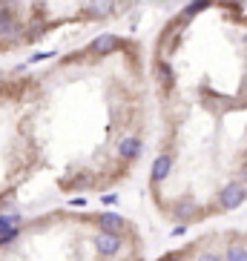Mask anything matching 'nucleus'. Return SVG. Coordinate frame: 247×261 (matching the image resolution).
Segmentation results:
<instances>
[{"instance_id": "nucleus-1", "label": "nucleus", "mask_w": 247, "mask_h": 261, "mask_svg": "<svg viewBox=\"0 0 247 261\" xmlns=\"http://www.w3.org/2000/svg\"><path fill=\"white\" fill-rule=\"evenodd\" d=\"M158 261H247V236L201 238L187 250H172Z\"/></svg>"}, {"instance_id": "nucleus-6", "label": "nucleus", "mask_w": 247, "mask_h": 261, "mask_svg": "<svg viewBox=\"0 0 247 261\" xmlns=\"http://www.w3.org/2000/svg\"><path fill=\"white\" fill-rule=\"evenodd\" d=\"M89 12H92L95 17H107L109 12H112V0H92V3H89Z\"/></svg>"}, {"instance_id": "nucleus-5", "label": "nucleus", "mask_w": 247, "mask_h": 261, "mask_svg": "<svg viewBox=\"0 0 247 261\" xmlns=\"http://www.w3.org/2000/svg\"><path fill=\"white\" fill-rule=\"evenodd\" d=\"M115 46H118V40H115V38H109V35H104V38H98L89 49H92V52H101V55H104V52H112Z\"/></svg>"}, {"instance_id": "nucleus-2", "label": "nucleus", "mask_w": 247, "mask_h": 261, "mask_svg": "<svg viewBox=\"0 0 247 261\" xmlns=\"http://www.w3.org/2000/svg\"><path fill=\"white\" fill-rule=\"evenodd\" d=\"M170 172H172V155L161 152L158 158H155V164H153V187H158L161 181H167Z\"/></svg>"}, {"instance_id": "nucleus-4", "label": "nucleus", "mask_w": 247, "mask_h": 261, "mask_svg": "<svg viewBox=\"0 0 247 261\" xmlns=\"http://www.w3.org/2000/svg\"><path fill=\"white\" fill-rule=\"evenodd\" d=\"M138 155H141V141H135L132 135H130V138H124V141H121V158H124L127 164L135 161Z\"/></svg>"}, {"instance_id": "nucleus-3", "label": "nucleus", "mask_w": 247, "mask_h": 261, "mask_svg": "<svg viewBox=\"0 0 247 261\" xmlns=\"http://www.w3.org/2000/svg\"><path fill=\"white\" fill-rule=\"evenodd\" d=\"M155 77H158V84L161 86H172L176 84V72L167 61H155Z\"/></svg>"}]
</instances>
